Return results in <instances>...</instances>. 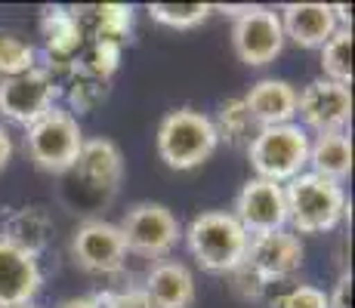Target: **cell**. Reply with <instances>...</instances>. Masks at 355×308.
I'll list each match as a JSON object with an SVG mask.
<instances>
[{
  "label": "cell",
  "instance_id": "cell-1",
  "mask_svg": "<svg viewBox=\"0 0 355 308\" xmlns=\"http://www.w3.org/2000/svg\"><path fill=\"white\" fill-rule=\"evenodd\" d=\"M248 241L244 228L238 219L226 213V210H207L198 213L186 228V244L189 253L204 271L210 275H232L238 265L244 262L248 253Z\"/></svg>",
  "mask_w": 355,
  "mask_h": 308
},
{
  "label": "cell",
  "instance_id": "cell-2",
  "mask_svg": "<svg viewBox=\"0 0 355 308\" xmlns=\"http://www.w3.org/2000/svg\"><path fill=\"white\" fill-rule=\"evenodd\" d=\"M288 222L297 235H324L346 216V194L337 182L315 173H300L284 185Z\"/></svg>",
  "mask_w": 355,
  "mask_h": 308
},
{
  "label": "cell",
  "instance_id": "cell-3",
  "mask_svg": "<svg viewBox=\"0 0 355 308\" xmlns=\"http://www.w3.org/2000/svg\"><path fill=\"white\" fill-rule=\"evenodd\" d=\"M155 145H158V157L170 170H195L204 161H210L220 139L207 114L195 108H176L164 114Z\"/></svg>",
  "mask_w": 355,
  "mask_h": 308
},
{
  "label": "cell",
  "instance_id": "cell-4",
  "mask_svg": "<svg viewBox=\"0 0 355 308\" xmlns=\"http://www.w3.org/2000/svg\"><path fill=\"white\" fill-rule=\"evenodd\" d=\"M248 161L257 179L278 185L291 182L293 176L303 173L306 161H309V133L297 123L257 129L254 139L248 142Z\"/></svg>",
  "mask_w": 355,
  "mask_h": 308
},
{
  "label": "cell",
  "instance_id": "cell-5",
  "mask_svg": "<svg viewBox=\"0 0 355 308\" xmlns=\"http://www.w3.org/2000/svg\"><path fill=\"white\" fill-rule=\"evenodd\" d=\"M80 145H84V133L78 127V118L62 108H50L25 133V152L31 163L53 176H65L74 167Z\"/></svg>",
  "mask_w": 355,
  "mask_h": 308
},
{
  "label": "cell",
  "instance_id": "cell-6",
  "mask_svg": "<svg viewBox=\"0 0 355 308\" xmlns=\"http://www.w3.org/2000/svg\"><path fill=\"white\" fill-rule=\"evenodd\" d=\"M223 12H232V50L250 68L269 65L282 56L284 31L282 19L269 6H223Z\"/></svg>",
  "mask_w": 355,
  "mask_h": 308
},
{
  "label": "cell",
  "instance_id": "cell-7",
  "mask_svg": "<svg viewBox=\"0 0 355 308\" xmlns=\"http://www.w3.org/2000/svg\"><path fill=\"white\" fill-rule=\"evenodd\" d=\"M62 93V84L46 71L44 65L31 68L28 74L0 78V114L6 120L28 129L34 120H40L50 108H56V96Z\"/></svg>",
  "mask_w": 355,
  "mask_h": 308
},
{
  "label": "cell",
  "instance_id": "cell-8",
  "mask_svg": "<svg viewBox=\"0 0 355 308\" xmlns=\"http://www.w3.org/2000/svg\"><path fill=\"white\" fill-rule=\"evenodd\" d=\"M118 228L124 235L127 253H139V256L158 259V262L182 237L180 219L173 216V210H167L164 203H152V201L130 207Z\"/></svg>",
  "mask_w": 355,
  "mask_h": 308
},
{
  "label": "cell",
  "instance_id": "cell-9",
  "mask_svg": "<svg viewBox=\"0 0 355 308\" xmlns=\"http://www.w3.org/2000/svg\"><path fill=\"white\" fill-rule=\"evenodd\" d=\"M71 259L90 275H114L127 265V244L114 222L87 219L71 235Z\"/></svg>",
  "mask_w": 355,
  "mask_h": 308
},
{
  "label": "cell",
  "instance_id": "cell-10",
  "mask_svg": "<svg viewBox=\"0 0 355 308\" xmlns=\"http://www.w3.org/2000/svg\"><path fill=\"white\" fill-rule=\"evenodd\" d=\"M40 37H44V53H46L44 68L59 84H65L68 74L78 68L80 50L87 46L78 12L68 10V6H46L44 16H40Z\"/></svg>",
  "mask_w": 355,
  "mask_h": 308
},
{
  "label": "cell",
  "instance_id": "cell-11",
  "mask_svg": "<svg viewBox=\"0 0 355 308\" xmlns=\"http://www.w3.org/2000/svg\"><path fill=\"white\" fill-rule=\"evenodd\" d=\"M266 287H282L300 271L303 265V244L293 231H272V235H257L248 241L244 262Z\"/></svg>",
  "mask_w": 355,
  "mask_h": 308
},
{
  "label": "cell",
  "instance_id": "cell-12",
  "mask_svg": "<svg viewBox=\"0 0 355 308\" xmlns=\"http://www.w3.org/2000/svg\"><path fill=\"white\" fill-rule=\"evenodd\" d=\"M68 173H71V185L84 194L112 197L124 179V157L112 139H102V136L84 139L78 161Z\"/></svg>",
  "mask_w": 355,
  "mask_h": 308
},
{
  "label": "cell",
  "instance_id": "cell-13",
  "mask_svg": "<svg viewBox=\"0 0 355 308\" xmlns=\"http://www.w3.org/2000/svg\"><path fill=\"white\" fill-rule=\"evenodd\" d=\"M238 225L244 228L248 237L257 235H272L288 225V203H284V185L266 182V179H250L238 191L235 197V213Z\"/></svg>",
  "mask_w": 355,
  "mask_h": 308
},
{
  "label": "cell",
  "instance_id": "cell-14",
  "mask_svg": "<svg viewBox=\"0 0 355 308\" xmlns=\"http://www.w3.org/2000/svg\"><path fill=\"white\" fill-rule=\"evenodd\" d=\"M297 114L318 133H337L352 118V90L324 78L312 80L303 93H297Z\"/></svg>",
  "mask_w": 355,
  "mask_h": 308
},
{
  "label": "cell",
  "instance_id": "cell-15",
  "mask_svg": "<svg viewBox=\"0 0 355 308\" xmlns=\"http://www.w3.org/2000/svg\"><path fill=\"white\" fill-rule=\"evenodd\" d=\"M278 19H282L284 40L291 37L303 50H322L331 34L340 28L331 3H284Z\"/></svg>",
  "mask_w": 355,
  "mask_h": 308
},
{
  "label": "cell",
  "instance_id": "cell-16",
  "mask_svg": "<svg viewBox=\"0 0 355 308\" xmlns=\"http://www.w3.org/2000/svg\"><path fill=\"white\" fill-rule=\"evenodd\" d=\"M40 284H44V275H40L37 259L0 241V308L31 305Z\"/></svg>",
  "mask_w": 355,
  "mask_h": 308
},
{
  "label": "cell",
  "instance_id": "cell-17",
  "mask_svg": "<svg viewBox=\"0 0 355 308\" xmlns=\"http://www.w3.org/2000/svg\"><path fill=\"white\" fill-rule=\"evenodd\" d=\"M146 293L152 308H192L195 305V278L176 259H161L146 278Z\"/></svg>",
  "mask_w": 355,
  "mask_h": 308
},
{
  "label": "cell",
  "instance_id": "cell-18",
  "mask_svg": "<svg viewBox=\"0 0 355 308\" xmlns=\"http://www.w3.org/2000/svg\"><path fill=\"white\" fill-rule=\"evenodd\" d=\"M244 105H248L257 129L282 127V123H291L297 118V90H293L288 80L266 78V80H257L248 90Z\"/></svg>",
  "mask_w": 355,
  "mask_h": 308
},
{
  "label": "cell",
  "instance_id": "cell-19",
  "mask_svg": "<svg viewBox=\"0 0 355 308\" xmlns=\"http://www.w3.org/2000/svg\"><path fill=\"white\" fill-rule=\"evenodd\" d=\"M78 22L84 28L87 44H118L124 46L133 34V6L130 3H96L74 6Z\"/></svg>",
  "mask_w": 355,
  "mask_h": 308
},
{
  "label": "cell",
  "instance_id": "cell-20",
  "mask_svg": "<svg viewBox=\"0 0 355 308\" xmlns=\"http://www.w3.org/2000/svg\"><path fill=\"white\" fill-rule=\"evenodd\" d=\"M0 241L37 259L53 241V216L44 207H22L6 216Z\"/></svg>",
  "mask_w": 355,
  "mask_h": 308
},
{
  "label": "cell",
  "instance_id": "cell-21",
  "mask_svg": "<svg viewBox=\"0 0 355 308\" xmlns=\"http://www.w3.org/2000/svg\"><path fill=\"white\" fill-rule=\"evenodd\" d=\"M312 173L324 176L331 182H343L352 173V139L346 129L337 133H318L315 142H309V161Z\"/></svg>",
  "mask_w": 355,
  "mask_h": 308
},
{
  "label": "cell",
  "instance_id": "cell-22",
  "mask_svg": "<svg viewBox=\"0 0 355 308\" xmlns=\"http://www.w3.org/2000/svg\"><path fill=\"white\" fill-rule=\"evenodd\" d=\"M322 71L324 80L352 87V28H337L322 46Z\"/></svg>",
  "mask_w": 355,
  "mask_h": 308
},
{
  "label": "cell",
  "instance_id": "cell-23",
  "mask_svg": "<svg viewBox=\"0 0 355 308\" xmlns=\"http://www.w3.org/2000/svg\"><path fill=\"white\" fill-rule=\"evenodd\" d=\"M254 127L257 123L250 118L244 99H226L220 105V111H216V120H214L216 139H226L229 145H248V142L254 139V136H250Z\"/></svg>",
  "mask_w": 355,
  "mask_h": 308
},
{
  "label": "cell",
  "instance_id": "cell-24",
  "mask_svg": "<svg viewBox=\"0 0 355 308\" xmlns=\"http://www.w3.org/2000/svg\"><path fill=\"white\" fill-rule=\"evenodd\" d=\"M62 90L68 96L71 111L87 114V111H93V108L102 105V102L108 99L112 84H108V80H96V78H90V74H84V71H78V68H74V71L68 74V80L62 84Z\"/></svg>",
  "mask_w": 355,
  "mask_h": 308
},
{
  "label": "cell",
  "instance_id": "cell-25",
  "mask_svg": "<svg viewBox=\"0 0 355 308\" xmlns=\"http://www.w3.org/2000/svg\"><path fill=\"white\" fill-rule=\"evenodd\" d=\"M214 10L216 6L210 3H148V16L158 25H167V28H176V31L201 25Z\"/></svg>",
  "mask_w": 355,
  "mask_h": 308
},
{
  "label": "cell",
  "instance_id": "cell-26",
  "mask_svg": "<svg viewBox=\"0 0 355 308\" xmlns=\"http://www.w3.org/2000/svg\"><path fill=\"white\" fill-rule=\"evenodd\" d=\"M37 50L16 34H0V78H16L37 68Z\"/></svg>",
  "mask_w": 355,
  "mask_h": 308
},
{
  "label": "cell",
  "instance_id": "cell-27",
  "mask_svg": "<svg viewBox=\"0 0 355 308\" xmlns=\"http://www.w3.org/2000/svg\"><path fill=\"white\" fill-rule=\"evenodd\" d=\"M121 53H124V46L118 44H87L78 56V71L112 84V74L121 65Z\"/></svg>",
  "mask_w": 355,
  "mask_h": 308
},
{
  "label": "cell",
  "instance_id": "cell-28",
  "mask_svg": "<svg viewBox=\"0 0 355 308\" xmlns=\"http://www.w3.org/2000/svg\"><path fill=\"white\" fill-rule=\"evenodd\" d=\"M278 308H327V293L318 290V287H309V284L291 287L282 296Z\"/></svg>",
  "mask_w": 355,
  "mask_h": 308
},
{
  "label": "cell",
  "instance_id": "cell-29",
  "mask_svg": "<svg viewBox=\"0 0 355 308\" xmlns=\"http://www.w3.org/2000/svg\"><path fill=\"white\" fill-rule=\"evenodd\" d=\"M93 305L96 308H152L142 290H105L93 296Z\"/></svg>",
  "mask_w": 355,
  "mask_h": 308
},
{
  "label": "cell",
  "instance_id": "cell-30",
  "mask_svg": "<svg viewBox=\"0 0 355 308\" xmlns=\"http://www.w3.org/2000/svg\"><path fill=\"white\" fill-rule=\"evenodd\" d=\"M327 308H352V275L343 271L334 287V293L327 296Z\"/></svg>",
  "mask_w": 355,
  "mask_h": 308
},
{
  "label": "cell",
  "instance_id": "cell-31",
  "mask_svg": "<svg viewBox=\"0 0 355 308\" xmlns=\"http://www.w3.org/2000/svg\"><path fill=\"white\" fill-rule=\"evenodd\" d=\"M10 157H12V139H10V133L0 127V170L10 163Z\"/></svg>",
  "mask_w": 355,
  "mask_h": 308
},
{
  "label": "cell",
  "instance_id": "cell-32",
  "mask_svg": "<svg viewBox=\"0 0 355 308\" xmlns=\"http://www.w3.org/2000/svg\"><path fill=\"white\" fill-rule=\"evenodd\" d=\"M56 308H96V305H93V296H74V299L59 302Z\"/></svg>",
  "mask_w": 355,
  "mask_h": 308
},
{
  "label": "cell",
  "instance_id": "cell-33",
  "mask_svg": "<svg viewBox=\"0 0 355 308\" xmlns=\"http://www.w3.org/2000/svg\"><path fill=\"white\" fill-rule=\"evenodd\" d=\"M16 308H34V305H16Z\"/></svg>",
  "mask_w": 355,
  "mask_h": 308
}]
</instances>
